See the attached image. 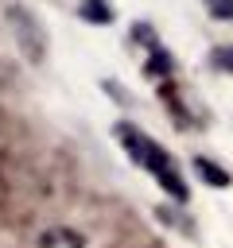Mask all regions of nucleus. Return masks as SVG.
Listing matches in <instances>:
<instances>
[{
    "label": "nucleus",
    "mask_w": 233,
    "mask_h": 248,
    "mask_svg": "<svg viewBox=\"0 0 233 248\" xmlns=\"http://www.w3.org/2000/svg\"><path fill=\"white\" fill-rule=\"evenodd\" d=\"M116 140L124 143V151L144 167V170H151L155 174V182L171 194V198H179V202H186V182L179 178V170H175V163H171V155L155 143V140H148L144 132H136L132 124H116Z\"/></svg>",
    "instance_id": "f257e3e1"
},
{
    "label": "nucleus",
    "mask_w": 233,
    "mask_h": 248,
    "mask_svg": "<svg viewBox=\"0 0 233 248\" xmlns=\"http://www.w3.org/2000/svg\"><path fill=\"white\" fill-rule=\"evenodd\" d=\"M82 16H85V19H97V23H109V19H113V12H109L101 0H85V4H82Z\"/></svg>",
    "instance_id": "39448f33"
},
{
    "label": "nucleus",
    "mask_w": 233,
    "mask_h": 248,
    "mask_svg": "<svg viewBox=\"0 0 233 248\" xmlns=\"http://www.w3.org/2000/svg\"><path fill=\"white\" fill-rule=\"evenodd\" d=\"M4 19H8V27H12V39H16L19 54H23L27 62H43V58H47V31H43V19H39L31 8L16 4V0L4 8Z\"/></svg>",
    "instance_id": "f03ea898"
},
{
    "label": "nucleus",
    "mask_w": 233,
    "mask_h": 248,
    "mask_svg": "<svg viewBox=\"0 0 233 248\" xmlns=\"http://www.w3.org/2000/svg\"><path fill=\"white\" fill-rule=\"evenodd\" d=\"M194 167H198V174H202V178H206L210 186H229V174H225L221 167H214L210 159H198Z\"/></svg>",
    "instance_id": "20e7f679"
},
{
    "label": "nucleus",
    "mask_w": 233,
    "mask_h": 248,
    "mask_svg": "<svg viewBox=\"0 0 233 248\" xmlns=\"http://www.w3.org/2000/svg\"><path fill=\"white\" fill-rule=\"evenodd\" d=\"M39 248H85V240L74 232V229H47L43 236H39Z\"/></svg>",
    "instance_id": "7ed1b4c3"
}]
</instances>
